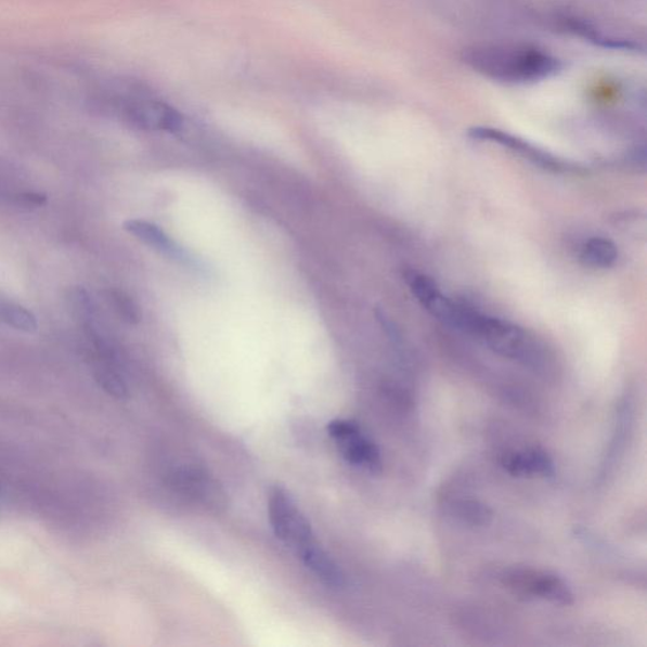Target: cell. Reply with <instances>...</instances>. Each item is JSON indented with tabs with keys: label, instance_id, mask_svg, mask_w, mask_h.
<instances>
[{
	"label": "cell",
	"instance_id": "1",
	"mask_svg": "<svg viewBox=\"0 0 647 647\" xmlns=\"http://www.w3.org/2000/svg\"><path fill=\"white\" fill-rule=\"evenodd\" d=\"M449 325L469 334L494 353L520 363L525 367L544 371L549 364V357L542 342L522 327L504 319L484 314L475 308L455 302Z\"/></svg>",
	"mask_w": 647,
	"mask_h": 647
},
{
	"label": "cell",
	"instance_id": "2",
	"mask_svg": "<svg viewBox=\"0 0 647 647\" xmlns=\"http://www.w3.org/2000/svg\"><path fill=\"white\" fill-rule=\"evenodd\" d=\"M463 59L477 73L501 82H535L560 68L559 61L549 53L523 44L475 46L464 52Z\"/></svg>",
	"mask_w": 647,
	"mask_h": 647
},
{
	"label": "cell",
	"instance_id": "3",
	"mask_svg": "<svg viewBox=\"0 0 647 647\" xmlns=\"http://www.w3.org/2000/svg\"><path fill=\"white\" fill-rule=\"evenodd\" d=\"M501 583L517 596L542 599L553 605L569 606L574 595L568 583L558 574L530 567H515L504 570Z\"/></svg>",
	"mask_w": 647,
	"mask_h": 647
},
{
	"label": "cell",
	"instance_id": "4",
	"mask_svg": "<svg viewBox=\"0 0 647 647\" xmlns=\"http://www.w3.org/2000/svg\"><path fill=\"white\" fill-rule=\"evenodd\" d=\"M269 517L273 534L295 553L315 542L309 520L283 487L270 491Z\"/></svg>",
	"mask_w": 647,
	"mask_h": 647
},
{
	"label": "cell",
	"instance_id": "5",
	"mask_svg": "<svg viewBox=\"0 0 647 647\" xmlns=\"http://www.w3.org/2000/svg\"><path fill=\"white\" fill-rule=\"evenodd\" d=\"M327 432L337 443L346 461L372 474L383 469V456L371 439L364 436L360 425L352 420H334L327 425Z\"/></svg>",
	"mask_w": 647,
	"mask_h": 647
},
{
	"label": "cell",
	"instance_id": "6",
	"mask_svg": "<svg viewBox=\"0 0 647 647\" xmlns=\"http://www.w3.org/2000/svg\"><path fill=\"white\" fill-rule=\"evenodd\" d=\"M117 102L124 105L126 117L131 124L142 129H163L178 132L182 127L180 113L155 99L137 95H117Z\"/></svg>",
	"mask_w": 647,
	"mask_h": 647
},
{
	"label": "cell",
	"instance_id": "7",
	"mask_svg": "<svg viewBox=\"0 0 647 647\" xmlns=\"http://www.w3.org/2000/svg\"><path fill=\"white\" fill-rule=\"evenodd\" d=\"M171 483L185 496L205 507L217 509L225 505V493L217 479L199 467H181L173 470Z\"/></svg>",
	"mask_w": 647,
	"mask_h": 647
},
{
	"label": "cell",
	"instance_id": "8",
	"mask_svg": "<svg viewBox=\"0 0 647 647\" xmlns=\"http://www.w3.org/2000/svg\"><path fill=\"white\" fill-rule=\"evenodd\" d=\"M469 137L476 141L497 143L500 146L513 151L514 154L528 159V161L543 167L545 170L560 172L570 169L568 164L549 154V152L540 150L534 144L519 139V137L499 131V129L477 127L470 129Z\"/></svg>",
	"mask_w": 647,
	"mask_h": 647
},
{
	"label": "cell",
	"instance_id": "9",
	"mask_svg": "<svg viewBox=\"0 0 647 647\" xmlns=\"http://www.w3.org/2000/svg\"><path fill=\"white\" fill-rule=\"evenodd\" d=\"M500 464L508 475L520 478L551 477L555 471L552 456L535 445L502 452Z\"/></svg>",
	"mask_w": 647,
	"mask_h": 647
},
{
	"label": "cell",
	"instance_id": "10",
	"mask_svg": "<svg viewBox=\"0 0 647 647\" xmlns=\"http://www.w3.org/2000/svg\"><path fill=\"white\" fill-rule=\"evenodd\" d=\"M403 280L410 288L411 294L430 315L439 322L449 324L451 322L454 301L449 299L440 287L429 276L417 271L403 272Z\"/></svg>",
	"mask_w": 647,
	"mask_h": 647
},
{
	"label": "cell",
	"instance_id": "11",
	"mask_svg": "<svg viewBox=\"0 0 647 647\" xmlns=\"http://www.w3.org/2000/svg\"><path fill=\"white\" fill-rule=\"evenodd\" d=\"M124 227L128 233H131L133 237L140 240L144 245L173 258V260L190 263L185 250L179 247L158 225L134 219L128 220Z\"/></svg>",
	"mask_w": 647,
	"mask_h": 647
},
{
	"label": "cell",
	"instance_id": "12",
	"mask_svg": "<svg viewBox=\"0 0 647 647\" xmlns=\"http://www.w3.org/2000/svg\"><path fill=\"white\" fill-rule=\"evenodd\" d=\"M296 554L299 555L303 565H306L319 580L327 585V587L341 588L342 585H345L346 580L342 570L316 540L314 543L302 547V549Z\"/></svg>",
	"mask_w": 647,
	"mask_h": 647
},
{
	"label": "cell",
	"instance_id": "13",
	"mask_svg": "<svg viewBox=\"0 0 647 647\" xmlns=\"http://www.w3.org/2000/svg\"><path fill=\"white\" fill-rule=\"evenodd\" d=\"M581 261L591 269H610L619 260L618 246L611 240L593 237L581 249Z\"/></svg>",
	"mask_w": 647,
	"mask_h": 647
},
{
	"label": "cell",
	"instance_id": "14",
	"mask_svg": "<svg viewBox=\"0 0 647 647\" xmlns=\"http://www.w3.org/2000/svg\"><path fill=\"white\" fill-rule=\"evenodd\" d=\"M451 506L455 516L471 527H486L492 520L491 508L477 500H456Z\"/></svg>",
	"mask_w": 647,
	"mask_h": 647
},
{
	"label": "cell",
	"instance_id": "15",
	"mask_svg": "<svg viewBox=\"0 0 647 647\" xmlns=\"http://www.w3.org/2000/svg\"><path fill=\"white\" fill-rule=\"evenodd\" d=\"M0 321L25 333H35L38 327L34 313L15 303H0Z\"/></svg>",
	"mask_w": 647,
	"mask_h": 647
},
{
	"label": "cell",
	"instance_id": "16",
	"mask_svg": "<svg viewBox=\"0 0 647 647\" xmlns=\"http://www.w3.org/2000/svg\"><path fill=\"white\" fill-rule=\"evenodd\" d=\"M95 378L106 392L114 398L124 399L128 394V387L124 377L114 370L109 362L101 363L95 370Z\"/></svg>",
	"mask_w": 647,
	"mask_h": 647
},
{
	"label": "cell",
	"instance_id": "17",
	"mask_svg": "<svg viewBox=\"0 0 647 647\" xmlns=\"http://www.w3.org/2000/svg\"><path fill=\"white\" fill-rule=\"evenodd\" d=\"M68 308L83 326L93 323L94 306L86 288L73 287L67 295Z\"/></svg>",
	"mask_w": 647,
	"mask_h": 647
},
{
	"label": "cell",
	"instance_id": "18",
	"mask_svg": "<svg viewBox=\"0 0 647 647\" xmlns=\"http://www.w3.org/2000/svg\"><path fill=\"white\" fill-rule=\"evenodd\" d=\"M114 310L128 324H139L142 319L141 309L128 294L120 290H112L108 296Z\"/></svg>",
	"mask_w": 647,
	"mask_h": 647
},
{
	"label": "cell",
	"instance_id": "19",
	"mask_svg": "<svg viewBox=\"0 0 647 647\" xmlns=\"http://www.w3.org/2000/svg\"><path fill=\"white\" fill-rule=\"evenodd\" d=\"M17 199L22 205H25V207H27V208L42 207V205H44L46 202H48V197H46V195L37 194V193L21 194L17 197Z\"/></svg>",
	"mask_w": 647,
	"mask_h": 647
}]
</instances>
